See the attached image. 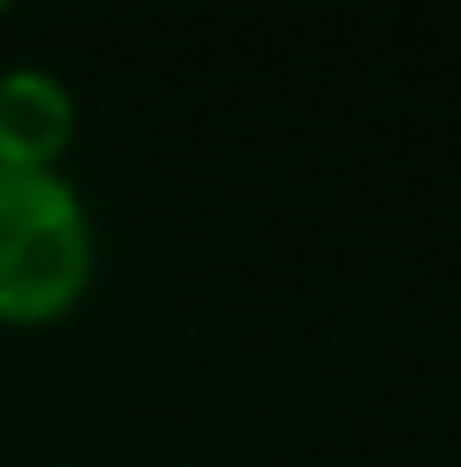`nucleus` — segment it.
Instances as JSON below:
<instances>
[{
  "mask_svg": "<svg viewBox=\"0 0 461 467\" xmlns=\"http://www.w3.org/2000/svg\"><path fill=\"white\" fill-rule=\"evenodd\" d=\"M0 12H6V6H0Z\"/></svg>",
  "mask_w": 461,
  "mask_h": 467,
  "instance_id": "3",
  "label": "nucleus"
},
{
  "mask_svg": "<svg viewBox=\"0 0 461 467\" xmlns=\"http://www.w3.org/2000/svg\"><path fill=\"white\" fill-rule=\"evenodd\" d=\"M95 285V219L66 171L0 166V326H47Z\"/></svg>",
  "mask_w": 461,
  "mask_h": 467,
  "instance_id": "1",
  "label": "nucleus"
},
{
  "mask_svg": "<svg viewBox=\"0 0 461 467\" xmlns=\"http://www.w3.org/2000/svg\"><path fill=\"white\" fill-rule=\"evenodd\" d=\"M77 137V101L42 66L0 71V166L59 171V154Z\"/></svg>",
  "mask_w": 461,
  "mask_h": 467,
  "instance_id": "2",
  "label": "nucleus"
}]
</instances>
